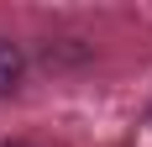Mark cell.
I'll return each instance as SVG.
<instances>
[{
  "instance_id": "7a4b0ae2",
  "label": "cell",
  "mask_w": 152,
  "mask_h": 147,
  "mask_svg": "<svg viewBox=\"0 0 152 147\" xmlns=\"http://www.w3.org/2000/svg\"><path fill=\"white\" fill-rule=\"evenodd\" d=\"M0 147H31V142H0Z\"/></svg>"
},
{
  "instance_id": "6da1fadb",
  "label": "cell",
  "mask_w": 152,
  "mask_h": 147,
  "mask_svg": "<svg viewBox=\"0 0 152 147\" xmlns=\"http://www.w3.org/2000/svg\"><path fill=\"white\" fill-rule=\"evenodd\" d=\"M21 74H26V53L11 42V37H0V95H11L21 84Z\"/></svg>"
}]
</instances>
